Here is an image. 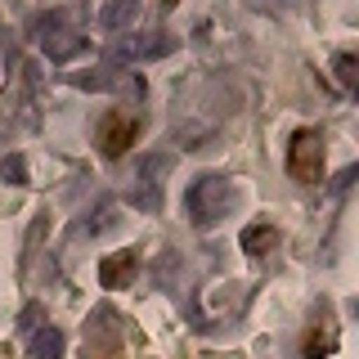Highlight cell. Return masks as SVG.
<instances>
[{
	"label": "cell",
	"instance_id": "4",
	"mask_svg": "<svg viewBox=\"0 0 359 359\" xmlns=\"http://www.w3.org/2000/svg\"><path fill=\"white\" fill-rule=\"evenodd\" d=\"M323 157H328V149H323V135L314 126L292 130V140H287V175L292 180H301V184H319V180H323Z\"/></svg>",
	"mask_w": 359,
	"mask_h": 359
},
{
	"label": "cell",
	"instance_id": "14",
	"mask_svg": "<svg viewBox=\"0 0 359 359\" xmlns=\"http://www.w3.org/2000/svg\"><path fill=\"white\" fill-rule=\"evenodd\" d=\"M27 351H32V359H63V332L59 328H36Z\"/></svg>",
	"mask_w": 359,
	"mask_h": 359
},
{
	"label": "cell",
	"instance_id": "18",
	"mask_svg": "<svg viewBox=\"0 0 359 359\" xmlns=\"http://www.w3.org/2000/svg\"><path fill=\"white\" fill-rule=\"evenodd\" d=\"M162 9H175V0H162Z\"/></svg>",
	"mask_w": 359,
	"mask_h": 359
},
{
	"label": "cell",
	"instance_id": "6",
	"mask_svg": "<svg viewBox=\"0 0 359 359\" xmlns=\"http://www.w3.org/2000/svg\"><path fill=\"white\" fill-rule=\"evenodd\" d=\"M67 86L90 90V95H130V99H144V81L135 72H121L117 63H112V67H86V72H67Z\"/></svg>",
	"mask_w": 359,
	"mask_h": 359
},
{
	"label": "cell",
	"instance_id": "7",
	"mask_svg": "<svg viewBox=\"0 0 359 359\" xmlns=\"http://www.w3.org/2000/svg\"><path fill=\"white\" fill-rule=\"evenodd\" d=\"M81 359H126V351H121V319L108 306H99L90 314Z\"/></svg>",
	"mask_w": 359,
	"mask_h": 359
},
{
	"label": "cell",
	"instance_id": "2",
	"mask_svg": "<svg viewBox=\"0 0 359 359\" xmlns=\"http://www.w3.org/2000/svg\"><path fill=\"white\" fill-rule=\"evenodd\" d=\"M32 36L41 41L45 59H54V63H67V59H76V54H86V36L72 27V14H63V9L41 14L32 22Z\"/></svg>",
	"mask_w": 359,
	"mask_h": 359
},
{
	"label": "cell",
	"instance_id": "16",
	"mask_svg": "<svg viewBox=\"0 0 359 359\" xmlns=\"http://www.w3.org/2000/svg\"><path fill=\"white\" fill-rule=\"evenodd\" d=\"M0 180H9V184H27V162H22V157H5V162H0Z\"/></svg>",
	"mask_w": 359,
	"mask_h": 359
},
{
	"label": "cell",
	"instance_id": "1",
	"mask_svg": "<svg viewBox=\"0 0 359 359\" xmlns=\"http://www.w3.org/2000/svg\"><path fill=\"white\" fill-rule=\"evenodd\" d=\"M184 207H189V216H194V224L211 229V224H220L233 207H238V189H233L229 175H198L194 184H189Z\"/></svg>",
	"mask_w": 359,
	"mask_h": 359
},
{
	"label": "cell",
	"instance_id": "17",
	"mask_svg": "<svg viewBox=\"0 0 359 359\" xmlns=\"http://www.w3.org/2000/svg\"><path fill=\"white\" fill-rule=\"evenodd\" d=\"M41 319H45V310H41V306H27V310H22V328H27V332H32V328H41Z\"/></svg>",
	"mask_w": 359,
	"mask_h": 359
},
{
	"label": "cell",
	"instance_id": "11",
	"mask_svg": "<svg viewBox=\"0 0 359 359\" xmlns=\"http://www.w3.org/2000/svg\"><path fill=\"white\" fill-rule=\"evenodd\" d=\"M112 224H117V207H112V202L104 198V202H95V207H90L86 216L72 224V229H67V238H95V233L112 229Z\"/></svg>",
	"mask_w": 359,
	"mask_h": 359
},
{
	"label": "cell",
	"instance_id": "5",
	"mask_svg": "<svg viewBox=\"0 0 359 359\" xmlns=\"http://www.w3.org/2000/svg\"><path fill=\"white\" fill-rule=\"evenodd\" d=\"M140 130H144L140 112H130V108H108V117L99 121V130H95V144H99V153H104V157H126L130 144L140 140Z\"/></svg>",
	"mask_w": 359,
	"mask_h": 359
},
{
	"label": "cell",
	"instance_id": "9",
	"mask_svg": "<svg viewBox=\"0 0 359 359\" xmlns=\"http://www.w3.org/2000/svg\"><path fill=\"white\" fill-rule=\"evenodd\" d=\"M135 274H140V252H112L104 256V265H99V283H104L108 292H117V287H130L135 283Z\"/></svg>",
	"mask_w": 359,
	"mask_h": 359
},
{
	"label": "cell",
	"instance_id": "10",
	"mask_svg": "<svg viewBox=\"0 0 359 359\" xmlns=\"http://www.w3.org/2000/svg\"><path fill=\"white\" fill-rule=\"evenodd\" d=\"M337 351V323L323 314V319H314L306 337H301V359H328Z\"/></svg>",
	"mask_w": 359,
	"mask_h": 359
},
{
	"label": "cell",
	"instance_id": "12",
	"mask_svg": "<svg viewBox=\"0 0 359 359\" xmlns=\"http://www.w3.org/2000/svg\"><path fill=\"white\" fill-rule=\"evenodd\" d=\"M140 9H144V0H108V5L99 9V27L104 32H126Z\"/></svg>",
	"mask_w": 359,
	"mask_h": 359
},
{
	"label": "cell",
	"instance_id": "15",
	"mask_svg": "<svg viewBox=\"0 0 359 359\" xmlns=\"http://www.w3.org/2000/svg\"><path fill=\"white\" fill-rule=\"evenodd\" d=\"M332 72H337V81H341V90H359V59L355 54H337Z\"/></svg>",
	"mask_w": 359,
	"mask_h": 359
},
{
	"label": "cell",
	"instance_id": "13",
	"mask_svg": "<svg viewBox=\"0 0 359 359\" xmlns=\"http://www.w3.org/2000/svg\"><path fill=\"white\" fill-rule=\"evenodd\" d=\"M278 243H283V233H278L274 224H247L243 229V252L247 256H269V252H278Z\"/></svg>",
	"mask_w": 359,
	"mask_h": 359
},
{
	"label": "cell",
	"instance_id": "3",
	"mask_svg": "<svg viewBox=\"0 0 359 359\" xmlns=\"http://www.w3.org/2000/svg\"><path fill=\"white\" fill-rule=\"evenodd\" d=\"M175 45L180 36L175 32H166V27H157V32H140V36H112L108 41V59L112 63H153V59H166V54H175Z\"/></svg>",
	"mask_w": 359,
	"mask_h": 359
},
{
	"label": "cell",
	"instance_id": "8",
	"mask_svg": "<svg viewBox=\"0 0 359 359\" xmlns=\"http://www.w3.org/2000/svg\"><path fill=\"white\" fill-rule=\"evenodd\" d=\"M166 171H171V157H149V162L140 166V175H135L140 184L130 189V202H135V207H144V211H157V207H162V180H157V175H166Z\"/></svg>",
	"mask_w": 359,
	"mask_h": 359
}]
</instances>
